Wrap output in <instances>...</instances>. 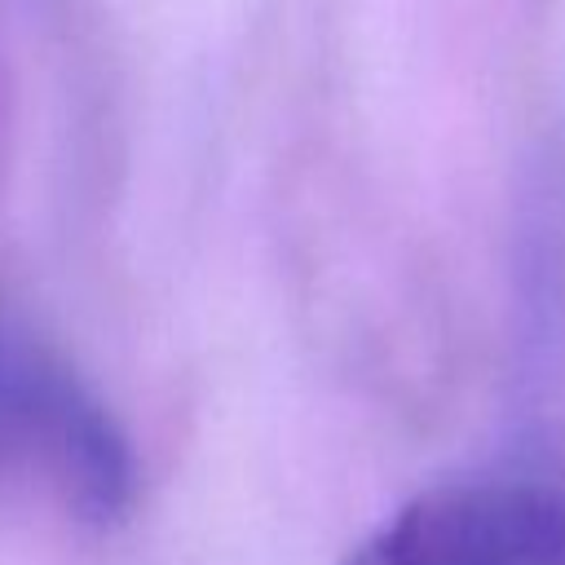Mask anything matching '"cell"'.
Masks as SVG:
<instances>
[{"mask_svg": "<svg viewBox=\"0 0 565 565\" xmlns=\"http://www.w3.org/2000/svg\"><path fill=\"white\" fill-rule=\"evenodd\" d=\"M0 388L22 441L40 455L75 516L110 525L128 512L137 468L128 437L93 388L53 353L18 344L0 362Z\"/></svg>", "mask_w": 565, "mask_h": 565, "instance_id": "obj_2", "label": "cell"}, {"mask_svg": "<svg viewBox=\"0 0 565 565\" xmlns=\"http://www.w3.org/2000/svg\"><path fill=\"white\" fill-rule=\"evenodd\" d=\"M344 565H565V490L530 477L424 490Z\"/></svg>", "mask_w": 565, "mask_h": 565, "instance_id": "obj_1", "label": "cell"}]
</instances>
